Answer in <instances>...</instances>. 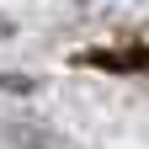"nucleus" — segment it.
<instances>
[{
  "label": "nucleus",
  "mask_w": 149,
  "mask_h": 149,
  "mask_svg": "<svg viewBox=\"0 0 149 149\" xmlns=\"http://www.w3.org/2000/svg\"><path fill=\"white\" fill-rule=\"evenodd\" d=\"M0 37H11V22H6V16H0Z\"/></svg>",
  "instance_id": "obj_1"
}]
</instances>
